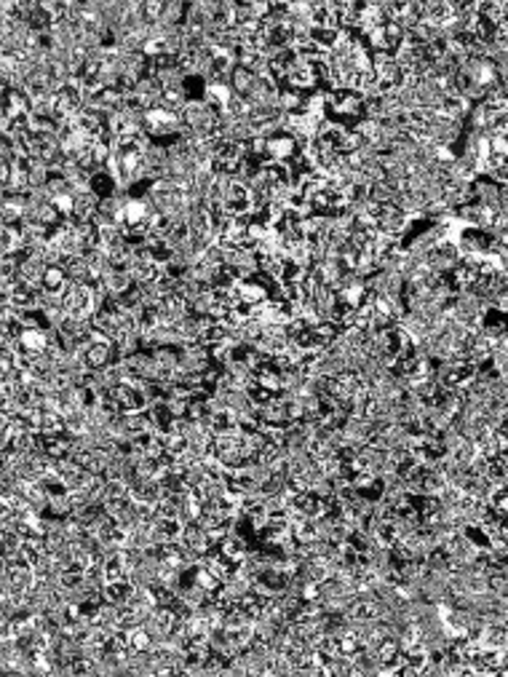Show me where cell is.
<instances>
[{
	"instance_id": "cell-1",
	"label": "cell",
	"mask_w": 508,
	"mask_h": 677,
	"mask_svg": "<svg viewBox=\"0 0 508 677\" xmlns=\"http://www.w3.org/2000/svg\"><path fill=\"white\" fill-rule=\"evenodd\" d=\"M254 81H257V75H254L249 67L244 65H236L233 67V73H230V89H233V94L236 97H249L254 89Z\"/></svg>"
},
{
	"instance_id": "cell-2",
	"label": "cell",
	"mask_w": 508,
	"mask_h": 677,
	"mask_svg": "<svg viewBox=\"0 0 508 677\" xmlns=\"http://www.w3.org/2000/svg\"><path fill=\"white\" fill-rule=\"evenodd\" d=\"M67 284H70L67 271H64V268H59V265H48L46 274H43V278H40V290L48 292V295H62Z\"/></svg>"
},
{
	"instance_id": "cell-3",
	"label": "cell",
	"mask_w": 508,
	"mask_h": 677,
	"mask_svg": "<svg viewBox=\"0 0 508 677\" xmlns=\"http://www.w3.org/2000/svg\"><path fill=\"white\" fill-rule=\"evenodd\" d=\"M134 583L128 579L124 581H107L105 583V589H102V595H105V600L107 602H115V605H124V602H128V597L134 595Z\"/></svg>"
},
{
	"instance_id": "cell-4",
	"label": "cell",
	"mask_w": 508,
	"mask_h": 677,
	"mask_svg": "<svg viewBox=\"0 0 508 677\" xmlns=\"http://www.w3.org/2000/svg\"><path fill=\"white\" fill-rule=\"evenodd\" d=\"M153 645H156V637L147 632V627H144V624L128 632V648H131V650H137V653H147Z\"/></svg>"
}]
</instances>
